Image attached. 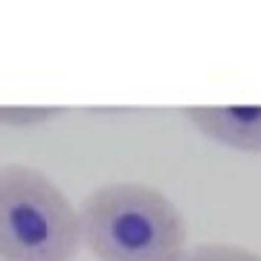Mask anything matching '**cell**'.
<instances>
[{
    "label": "cell",
    "mask_w": 261,
    "mask_h": 261,
    "mask_svg": "<svg viewBox=\"0 0 261 261\" xmlns=\"http://www.w3.org/2000/svg\"><path fill=\"white\" fill-rule=\"evenodd\" d=\"M180 261H261V255L241 244H200L195 250H186Z\"/></svg>",
    "instance_id": "obj_4"
},
{
    "label": "cell",
    "mask_w": 261,
    "mask_h": 261,
    "mask_svg": "<svg viewBox=\"0 0 261 261\" xmlns=\"http://www.w3.org/2000/svg\"><path fill=\"white\" fill-rule=\"evenodd\" d=\"M183 116L218 145L261 154V105H195Z\"/></svg>",
    "instance_id": "obj_3"
},
{
    "label": "cell",
    "mask_w": 261,
    "mask_h": 261,
    "mask_svg": "<svg viewBox=\"0 0 261 261\" xmlns=\"http://www.w3.org/2000/svg\"><path fill=\"white\" fill-rule=\"evenodd\" d=\"M79 209L53 180L23 163L0 166V261H75Z\"/></svg>",
    "instance_id": "obj_2"
},
{
    "label": "cell",
    "mask_w": 261,
    "mask_h": 261,
    "mask_svg": "<svg viewBox=\"0 0 261 261\" xmlns=\"http://www.w3.org/2000/svg\"><path fill=\"white\" fill-rule=\"evenodd\" d=\"M58 108H32V105H23V108H6L0 105V125H9V128H32L38 122H47L53 116H58Z\"/></svg>",
    "instance_id": "obj_5"
},
{
    "label": "cell",
    "mask_w": 261,
    "mask_h": 261,
    "mask_svg": "<svg viewBox=\"0 0 261 261\" xmlns=\"http://www.w3.org/2000/svg\"><path fill=\"white\" fill-rule=\"evenodd\" d=\"M82 247L99 261H180L189 226L166 192L137 180L93 189L79 206Z\"/></svg>",
    "instance_id": "obj_1"
}]
</instances>
